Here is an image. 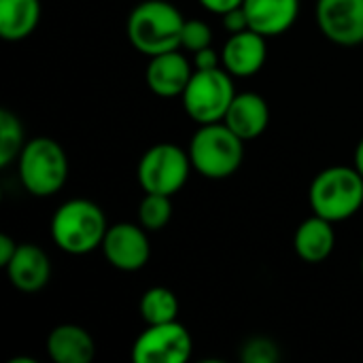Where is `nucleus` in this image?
I'll return each instance as SVG.
<instances>
[{"mask_svg": "<svg viewBox=\"0 0 363 363\" xmlns=\"http://www.w3.org/2000/svg\"><path fill=\"white\" fill-rule=\"evenodd\" d=\"M102 251L106 262L123 272L140 270L151 257V245L145 234V228L134 223H115L108 225L102 240Z\"/></svg>", "mask_w": 363, "mask_h": 363, "instance_id": "obj_10", "label": "nucleus"}, {"mask_svg": "<svg viewBox=\"0 0 363 363\" xmlns=\"http://www.w3.org/2000/svg\"><path fill=\"white\" fill-rule=\"evenodd\" d=\"M47 353L55 363H89L96 355V345L87 330L64 323L47 336Z\"/></svg>", "mask_w": 363, "mask_h": 363, "instance_id": "obj_16", "label": "nucleus"}, {"mask_svg": "<svg viewBox=\"0 0 363 363\" xmlns=\"http://www.w3.org/2000/svg\"><path fill=\"white\" fill-rule=\"evenodd\" d=\"M194 349L189 332L179 323L149 325L132 347L134 363H183L189 359Z\"/></svg>", "mask_w": 363, "mask_h": 363, "instance_id": "obj_8", "label": "nucleus"}, {"mask_svg": "<svg viewBox=\"0 0 363 363\" xmlns=\"http://www.w3.org/2000/svg\"><path fill=\"white\" fill-rule=\"evenodd\" d=\"M213 43V32L208 28V23H204L202 19H185L183 26V34H181V47L196 53L204 47H211Z\"/></svg>", "mask_w": 363, "mask_h": 363, "instance_id": "obj_22", "label": "nucleus"}, {"mask_svg": "<svg viewBox=\"0 0 363 363\" xmlns=\"http://www.w3.org/2000/svg\"><path fill=\"white\" fill-rule=\"evenodd\" d=\"M336 245V232L332 228V221L313 215L311 219L302 221L296 230L294 247L302 262L306 264H321L325 262Z\"/></svg>", "mask_w": 363, "mask_h": 363, "instance_id": "obj_17", "label": "nucleus"}, {"mask_svg": "<svg viewBox=\"0 0 363 363\" xmlns=\"http://www.w3.org/2000/svg\"><path fill=\"white\" fill-rule=\"evenodd\" d=\"M40 19V0H0V36L4 40H23Z\"/></svg>", "mask_w": 363, "mask_h": 363, "instance_id": "obj_18", "label": "nucleus"}, {"mask_svg": "<svg viewBox=\"0 0 363 363\" xmlns=\"http://www.w3.org/2000/svg\"><path fill=\"white\" fill-rule=\"evenodd\" d=\"M242 138L234 134L225 123H204L189 143L191 166L206 179L219 181L232 177L245 155Z\"/></svg>", "mask_w": 363, "mask_h": 363, "instance_id": "obj_4", "label": "nucleus"}, {"mask_svg": "<svg viewBox=\"0 0 363 363\" xmlns=\"http://www.w3.org/2000/svg\"><path fill=\"white\" fill-rule=\"evenodd\" d=\"M17 164L21 185L36 198L57 194L68 179V157L60 143L47 136L28 140L17 157Z\"/></svg>", "mask_w": 363, "mask_h": 363, "instance_id": "obj_5", "label": "nucleus"}, {"mask_svg": "<svg viewBox=\"0 0 363 363\" xmlns=\"http://www.w3.org/2000/svg\"><path fill=\"white\" fill-rule=\"evenodd\" d=\"M242 9L249 28L262 36H279L287 32L300 13V0H245Z\"/></svg>", "mask_w": 363, "mask_h": 363, "instance_id": "obj_13", "label": "nucleus"}, {"mask_svg": "<svg viewBox=\"0 0 363 363\" xmlns=\"http://www.w3.org/2000/svg\"><path fill=\"white\" fill-rule=\"evenodd\" d=\"M106 230L108 225L102 208L83 198L64 202L51 219L53 242L70 255H85L102 247Z\"/></svg>", "mask_w": 363, "mask_h": 363, "instance_id": "obj_2", "label": "nucleus"}, {"mask_svg": "<svg viewBox=\"0 0 363 363\" xmlns=\"http://www.w3.org/2000/svg\"><path fill=\"white\" fill-rule=\"evenodd\" d=\"M172 219V202L170 196L162 194H147L138 206V221L145 230L157 232L168 225Z\"/></svg>", "mask_w": 363, "mask_h": 363, "instance_id": "obj_21", "label": "nucleus"}, {"mask_svg": "<svg viewBox=\"0 0 363 363\" xmlns=\"http://www.w3.org/2000/svg\"><path fill=\"white\" fill-rule=\"evenodd\" d=\"M221 17H223V21H225V28H228L232 34L242 32V30H247V28H249V19H247V13H245V9H242V6L228 11V13H225V15H221Z\"/></svg>", "mask_w": 363, "mask_h": 363, "instance_id": "obj_24", "label": "nucleus"}, {"mask_svg": "<svg viewBox=\"0 0 363 363\" xmlns=\"http://www.w3.org/2000/svg\"><path fill=\"white\" fill-rule=\"evenodd\" d=\"M362 272H363V259H362Z\"/></svg>", "mask_w": 363, "mask_h": 363, "instance_id": "obj_30", "label": "nucleus"}, {"mask_svg": "<svg viewBox=\"0 0 363 363\" xmlns=\"http://www.w3.org/2000/svg\"><path fill=\"white\" fill-rule=\"evenodd\" d=\"M266 55H268L266 36L247 28L228 38L221 51V64L232 77L247 79L262 70Z\"/></svg>", "mask_w": 363, "mask_h": 363, "instance_id": "obj_11", "label": "nucleus"}, {"mask_svg": "<svg viewBox=\"0 0 363 363\" xmlns=\"http://www.w3.org/2000/svg\"><path fill=\"white\" fill-rule=\"evenodd\" d=\"M355 168L359 170V174L363 177V138L359 140L357 149H355Z\"/></svg>", "mask_w": 363, "mask_h": 363, "instance_id": "obj_28", "label": "nucleus"}, {"mask_svg": "<svg viewBox=\"0 0 363 363\" xmlns=\"http://www.w3.org/2000/svg\"><path fill=\"white\" fill-rule=\"evenodd\" d=\"M198 2H200L206 11H211V13H215V15H225L228 11L242 6L245 0H198Z\"/></svg>", "mask_w": 363, "mask_h": 363, "instance_id": "obj_26", "label": "nucleus"}, {"mask_svg": "<svg viewBox=\"0 0 363 363\" xmlns=\"http://www.w3.org/2000/svg\"><path fill=\"white\" fill-rule=\"evenodd\" d=\"M245 363H277L281 353L279 347L270 340V338H251L242 345V353H240Z\"/></svg>", "mask_w": 363, "mask_h": 363, "instance_id": "obj_23", "label": "nucleus"}, {"mask_svg": "<svg viewBox=\"0 0 363 363\" xmlns=\"http://www.w3.org/2000/svg\"><path fill=\"white\" fill-rule=\"evenodd\" d=\"M17 247H19V245H17L11 236H6V234L0 236V266H2V268H6V264L13 259Z\"/></svg>", "mask_w": 363, "mask_h": 363, "instance_id": "obj_27", "label": "nucleus"}, {"mask_svg": "<svg viewBox=\"0 0 363 363\" xmlns=\"http://www.w3.org/2000/svg\"><path fill=\"white\" fill-rule=\"evenodd\" d=\"M140 317L147 325H160L177 321L179 317V300L166 287H151L140 298Z\"/></svg>", "mask_w": 363, "mask_h": 363, "instance_id": "obj_19", "label": "nucleus"}, {"mask_svg": "<svg viewBox=\"0 0 363 363\" xmlns=\"http://www.w3.org/2000/svg\"><path fill=\"white\" fill-rule=\"evenodd\" d=\"M185 19L181 11L166 0H145L128 17V40L140 53L153 57L181 47Z\"/></svg>", "mask_w": 363, "mask_h": 363, "instance_id": "obj_1", "label": "nucleus"}, {"mask_svg": "<svg viewBox=\"0 0 363 363\" xmlns=\"http://www.w3.org/2000/svg\"><path fill=\"white\" fill-rule=\"evenodd\" d=\"M194 70L179 49L153 55L147 64V85L160 98H177L183 96Z\"/></svg>", "mask_w": 363, "mask_h": 363, "instance_id": "obj_12", "label": "nucleus"}, {"mask_svg": "<svg viewBox=\"0 0 363 363\" xmlns=\"http://www.w3.org/2000/svg\"><path fill=\"white\" fill-rule=\"evenodd\" d=\"M313 213L338 223L353 217L363 206V177L353 166H332L319 172L311 185Z\"/></svg>", "mask_w": 363, "mask_h": 363, "instance_id": "obj_3", "label": "nucleus"}, {"mask_svg": "<svg viewBox=\"0 0 363 363\" xmlns=\"http://www.w3.org/2000/svg\"><path fill=\"white\" fill-rule=\"evenodd\" d=\"M26 145L23 128L17 115H13L9 108L0 111V166L6 168L11 162H15Z\"/></svg>", "mask_w": 363, "mask_h": 363, "instance_id": "obj_20", "label": "nucleus"}, {"mask_svg": "<svg viewBox=\"0 0 363 363\" xmlns=\"http://www.w3.org/2000/svg\"><path fill=\"white\" fill-rule=\"evenodd\" d=\"M194 64H196V70H213V68H219L217 51L213 47H204V49L196 51L194 53Z\"/></svg>", "mask_w": 363, "mask_h": 363, "instance_id": "obj_25", "label": "nucleus"}, {"mask_svg": "<svg viewBox=\"0 0 363 363\" xmlns=\"http://www.w3.org/2000/svg\"><path fill=\"white\" fill-rule=\"evenodd\" d=\"M6 274L13 287L26 294H34L49 283L51 264L40 247L19 245L13 259L6 264Z\"/></svg>", "mask_w": 363, "mask_h": 363, "instance_id": "obj_14", "label": "nucleus"}, {"mask_svg": "<svg viewBox=\"0 0 363 363\" xmlns=\"http://www.w3.org/2000/svg\"><path fill=\"white\" fill-rule=\"evenodd\" d=\"M319 30L340 47L363 45V0H317Z\"/></svg>", "mask_w": 363, "mask_h": 363, "instance_id": "obj_9", "label": "nucleus"}, {"mask_svg": "<svg viewBox=\"0 0 363 363\" xmlns=\"http://www.w3.org/2000/svg\"><path fill=\"white\" fill-rule=\"evenodd\" d=\"M234 96L236 91L232 74L225 68H213L196 70L181 98L187 115L200 125H204L223 121Z\"/></svg>", "mask_w": 363, "mask_h": 363, "instance_id": "obj_6", "label": "nucleus"}, {"mask_svg": "<svg viewBox=\"0 0 363 363\" xmlns=\"http://www.w3.org/2000/svg\"><path fill=\"white\" fill-rule=\"evenodd\" d=\"M268 121H270L268 104L259 94L253 91L236 94L223 117V123L242 140L257 138L268 128Z\"/></svg>", "mask_w": 363, "mask_h": 363, "instance_id": "obj_15", "label": "nucleus"}, {"mask_svg": "<svg viewBox=\"0 0 363 363\" xmlns=\"http://www.w3.org/2000/svg\"><path fill=\"white\" fill-rule=\"evenodd\" d=\"M9 363H36V359H30V357H17V359H11Z\"/></svg>", "mask_w": 363, "mask_h": 363, "instance_id": "obj_29", "label": "nucleus"}, {"mask_svg": "<svg viewBox=\"0 0 363 363\" xmlns=\"http://www.w3.org/2000/svg\"><path fill=\"white\" fill-rule=\"evenodd\" d=\"M189 153L170 143L153 145L138 162V183L145 194H177L191 172Z\"/></svg>", "mask_w": 363, "mask_h": 363, "instance_id": "obj_7", "label": "nucleus"}]
</instances>
